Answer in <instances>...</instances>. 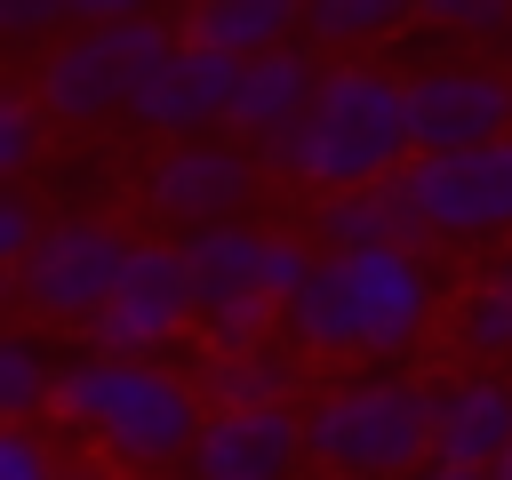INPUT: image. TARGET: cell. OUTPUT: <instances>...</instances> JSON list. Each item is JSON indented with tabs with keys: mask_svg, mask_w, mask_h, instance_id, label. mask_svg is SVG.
I'll list each match as a JSON object with an SVG mask.
<instances>
[{
	"mask_svg": "<svg viewBox=\"0 0 512 480\" xmlns=\"http://www.w3.org/2000/svg\"><path fill=\"white\" fill-rule=\"evenodd\" d=\"M432 328H440V280L424 248H320L280 312V336L304 360L344 368H400Z\"/></svg>",
	"mask_w": 512,
	"mask_h": 480,
	"instance_id": "1",
	"label": "cell"
},
{
	"mask_svg": "<svg viewBox=\"0 0 512 480\" xmlns=\"http://www.w3.org/2000/svg\"><path fill=\"white\" fill-rule=\"evenodd\" d=\"M64 432H80L88 456L120 464V472H184L208 400L184 368L168 360H120V352H72L56 376V408Z\"/></svg>",
	"mask_w": 512,
	"mask_h": 480,
	"instance_id": "2",
	"label": "cell"
},
{
	"mask_svg": "<svg viewBox=\"0 0 512 480\" xmlns=\"http://www.w3.org/2000/svg\"><path fill=\"white\" fill-rule=\"evenodd\" d=\"M416 160V104L408 80L368 64V56H336L320 72L312 112L264 152L272 176H296L312 200L320 192H352V184H384Z\"/></svg>",
	"mask_w": 512,
	"mask_h": 480,
	"instance_id": "3",
	"label": "cell"
},
{
	"mask_svg": "<svg viewBox=\"0 0 512 480\" xmlns=\"http://www.w3.org/2000/svg\"><path fill=\"white\" fill-rule=\"evenodd\" d=\"M304 440L328 480H416L432 464V384L408 368H360L304 400Z\"/></svg>",
	"mask_w": 512,
	"mask_h": 480,
	"instance_id": "4",
	"label": "cell"
},
{
	"mask_svg": "<svg viewBox=\"0 0 512 480\" xmlns=\"http://www.w3.org/2000/svg\"><path fill=\"white\" fill-rule=\"evenodd\" d=\"M184 240V264H192V296H200V328L208 344H264L280 336V312L288 296L304 288L312 272V240L296 232H272V224H200V232H176Z\"/></svg>",
	"mask_w": 512,
	"mask_h": 480,
	"instance_id": "5",
	"label": "cell"
},
{
	"mask_svg": "<svg viewBox=\"0 0 512 480\" xmlns=\"http://www.w3.org/2000/svg\"><path fill=\"white\" fill-rule=\"evenodd\" d=\"M184 32H168L160 16H120V24H72L56 48H40L32 64V96L48 112V128H96L112 112H128V96L144 88V72L176 48Z\"/></svg>",
	"mask_w": 512,
	"mask_h": 480,
	"instance_id": "6",
	"label": "cell"
},
{
	"mask_svg": "<svg viewBox=\"0 0 512 480\" xmlns=\"http://www.w3.org/2000/svg\"><path fill=\"white\" fill-rule=\"evenodd\" d=\"M128 256H136V240L112 216H48V232L24 248V264H8V288L40 328H88L112 304Z\"/></svg>",
	"mask_w": 512,
	"mask_h": 480,
	"instance_id": "7",
	"label": "cell"
},
{
	"mask_svg": "<svg viewBox=\"0 0 512 480\" xmlns=\"http://www.w3.org/2000/svg\"><path fill=\"white\" fill-rule=\"evenodd\" d=\"M256 184H264V152H256V144H240L232 128H224V136H184V144H160V152H152V168H144V208H152V224H168V232H200V224L248 216Z\"/></svg>",
	"mask_w": 512,
	"mask_h": 480,
	"instance_id": "8",
	"label": "cell"
},
{
	"mask_svg": "<svg viewBox=\"0 0 512 480\" xmlns=\"http://www.w3.org/2000/svg\"><path fill=\"white\" fill-rule=\"evenodd\" d=\"M400 184L424 208L432 240H448V248L512 240V136L464 144V152H416L400 168Z\"/></svg>",
	"mask_w": 512,
	"mask_h": 480,
	"instance_id": "9",
	"label": "cell"
},
{
	"mask_svg": "<svg viewBox=\"0 0 512 480\" xmlns=\"http://www.w3.org/2000/svg\"><path fill=\"white\" fill-rule=\"evenodd\" d=\"M200 320L192 296V264L184 240H136L112 304L88 320V352H120V360H168V344Z\"/></svg>",
	"mask_w": 512,
	"mask_h": 480,
	"instance_id": "10",
	"label": "cell"
},
{
	"mask_svg": "<svg viewBox=\"0 0 512 480\" xmlns=\"http://www.w3.org/2000/svg\"><path fill=\"white\" fill-rule=\"evenodd\" d=\"M232 96H240V56L200 48V40H176V48L144 72V88L128 96V120L152 128L160 144L224 136V128H232Z\"/></svg>",
	"mask_w": 512,
	"mask_h": 480,
	"instance_id": "11",
	"label": "cell"
},
{
	"mask_svg": "<svg viewBox=\"0 0 512 480\" xmlns=\"http://www.w3.org/2000/svg\"><path fill=\"white\" fill-rule=\"evenodd\" d=\"M408 104H416V152H464L512 136V72L480 56H440L408 72Z\"/></svg>",
	"mask_w": 512,
	"mask_h": 480,
	"instance_id": "12",
	"label": "cell"
},
{
	"mask_svg": "<svg viewBox=\"0 0 512 480\" xmlns=\"http://www.w3.org/2000/svg\"><path fill=\"white\" fill-rule=\"evenodd\" d=\"M312 464L304 408H208L184 480H296Z\"/></svg>",
	"mask_w": 512,
	"mask_h": 480,
	"instance_id": "13",
	"label": "cell"
},
{
	"mask_svg": "<svg viewBox=\"0 0 512 480\" xmlns=\"http://www.w3.org/2000/svg\"><path fill=\"white\" fill-rule=\"evenodd\" d=\"M432 456L496 472L512 456V376L464 368V376L432 384Z\"/></svg>",
	"mask_w": 512,
	"mask_h": 480,
	"instance_id": "14",
	"label": "cell"
},
{
	"mask_svg": "<svg viewBox=\"0 0 512 480\" xmlns=\"http://www.w3.org/2000/svg\"><path fill=\"white\" fill-rule=\"evenodd\" d=\"M320 72H328V64H320L312 48H264V56H248V64H240V96H232V136L256 144V152H272V144L312 112Z\"/></svg>",
	"mask_w": 512,
	"mask_h": 480,
	"instance_id": "15",
	"label": "cell"
},
{
	"mask_svg": "<svg viewBox=\"0 0 512 480\" xmlns=\"http://www.w3.org/2000/svg\"><path fill=\"white\" fill-rule=\"evenodd\" d=\"M304 376H312V360L288 336L208 344V360L192 368V384H200L208 408H304Z\"/></svg>",
	"mask_w": 512,
	"mask_h": 480,
	"instance_id": "16",
	"label": "cell"
},
{
	"mask_svg": "<svg viewBox=\"0 0 512 480\" xmlns=\"http://www.w3.org/2000/svg\"><path fill=\"white\" fill-rule=\"evenodd\" d=\"M312 240H320V248H432V224H424V208L408 200V184L384 176V184L320 192V200H312Z\"/></svg>",
	"mask_w": 512,
	"mask_h": 480,
	"instance_id": "17",
	"label": "cell"
},
{
	"mask_svg": "<svg viewBox=\"0 0 512 480\" xmlns=\"http://www.w3.org/2000/svg\"><path fill=\"white\" fill-rule=\"evenodd\" d=\"M312 0H192L184 8V40L224 48V56H264V48H296Z\"/></svg>",
	"mask_w": 512,
	"mask_h": 480,
	"instance_id": "18",
	"label": "cell"
},
{
	"mask_svg": "<svg viewBox=\"0 0 512 480\" xmlns=\"http://www.w3.org/2000/svg\"><path fill=\"white\" fill-rule=\"evenodd\" d=\"M448 336H456V352H464V360H480V368H504V360H512V248H504V256H488V264H480V280L456 296Z\"/></svg>",
	"mask_w": 512,
	"mask_h": 480,
	"instance_id": "19",
	"label": "cell"
},
{
	"mask_svg": "<svg viewBox=\"0 0 512 480\" xmlns=\"http://www.w3.org/2000/svg\"><path fill=\"white\" fill-rule=\"evenodd\" d=\"M400 24H416V0H312L304 8V40L312 48H344V56L384 48Z\"/></svg>",
	"mask_w": 512,
	"mask_h": 480,
	"instance_id": "20",
	"label": "cell"
},
{
	"mask_svg": "<svg viewBox=\"0 0 512 480\" xmlns=\"http://www.w3.org/2000/svg\"><path fill=\"white\" fill-rule=\"evenodd\" d=\"M56 376H64V360H56L32 328L0 336V416H8V424H40V416L56 408Z\"/></svg>",
	"mask_w": 512,
	"mask_h": 480,
	"instance_id": "21",
	"label": "cell"
},
{
	"mask_svg": "<svg viewBox=\"0 0 512 480\" xmlns=\"http://www.w3.org/2000/svg\"><path fill=\"white\" fill-rule=\"evenodd\" d=\"M40 128H48V112H40L32 88L0 96V176H8V184H24V176L40 168Z\"/></svg>",
	"mask_w": 512,
	"mask_h": 480,
	"instance_id": "22",
	"label": "cell"
},
{
	"mask_svg": "<svg viewBox=\"0 0 512 480\" xmlns=\"http://www.w3.org/2000/svg\"><path fill=\"white\" fill-rule=\"evenodd\" d=\"M416 24L448 40H512V0H416Z\"/></svg>",
	"mask_w": 512,
	"mask_h": 480,
	"instance_id": "23",
	"label": "cell"
},
{
	"mask_svg": "<svg viewBox=\"0 0 512 480\" xmlns=\"http://www.w3.org/2000/svg\"><path fill=\"white\" fill-rule=\"evenodd\" d=\"M56 472H64V456L48 448L40 424H8L0 432V480H56Z\"/></svg>",
	"mask_w": 512,
	"mask_h": 480,
	"instance_id": "24",
	"label": "cell"
},
{
	"mask_svg": "<svg viewBox=\"0 0 512 480\" xmlns=\"http://www.w3.org/2000/svg\"><path fill=\"white\" fill-rule=\"evenodd\" d=\"M40 232H48V224H40L32 192H24V184H8V192H0V264H24V248H32Z\"/></svg>",
	"mask_w": 512,
	"mask_h": 480,
	"instance_id": "25",
	"label": "cell"
},
{
	"mask_svg": "<svg viewBox=\"0 0 512 480\" xmlns=\"http://www.w3.org/2000/svg\"><path fill=\"white\" fill-rule=\"evenodd\" d=\"M72 16V0H0V32L8 40H40V32H56Z\"/></svg>",
	"mask_w": 512,
	"mask_h": 480,
	"instance_id": "26",
	"label": "cell"
},
{
	"mask_svg": "<svg viewBox=\"0 0 512 480\" xmlns=\"http://www.w3.org/2000/svg\"><path fill=\"white\" fill-rule=\"evenodd\" d=\"M120 16H152V0H72V24H120Z\"/></svg>",
	"mask_w": 512,
	"mask_h": 480,
	"instance_id": "27",
	"label": "cell"
},
{
	"mask_svg": "<svg viewBox=\"0 0 512 480\" xmlns=\"http://www.w3.org/2000/svg\"><path fill=\"white\" fill-rule=\"evenodd\" d=\"M56 480H128L120 464H104V456H64V472Z\"/></svg>",
	"mask_w": 512,
	"mask_h": 480,
	"instance_id": "28",
	"label": "cell"
},
{
	"mask_svg": "<svg viewBox=\"0 0 512 480\" xmlns=\"http://www.w3.org/2000/svg\"><path fill=\"white\" fill-rule=\"evenodd\" d=\"M416 480H496V472H480V464H448V456H432Z\"/></svg>",
	"mask_w": 512,
	"mask_h": 480,
	"instance_id": "29",
	"label": "cell"
},
{
	"mask_svg": "<svg viewBox=\"0 0 512 480\" xmlns=\"http://www.w3.org/2000/svg\"><path fill=\"white\" fill-rule=\"evenodd\" d=\"M496 480H512V456H504V464H496Z\"/></svg>",
	"mask_w": 512,
	"mask_h": 480,
	"instance_id": "30",
	"label": "cell"
}]
</instances>
